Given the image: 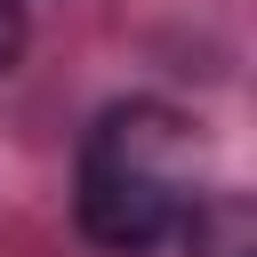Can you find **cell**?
Instances as JSON below:
<instances>
[{"instance_id":"cell-2","label":"cell","mask_w":257,"mask_h":257,"mask_svg":"<svg viewBox=\"0 0 257 257\" xmlns=\"http://www.w3.org/2000/svg\"><path fill=\"white\" fill-rule=\"evenodd\" d=\"M177 241H185V257H257V209H249V193L209 185V193L185 209Z\"/></svg>"},{"instance_id":"cell-3","label":"cell","mask_w":257,"mask_h":257,"mask_svg":"<svg viewBox=\"0 0 257 257\" xmlns=\"http://www.w3.org/2000/svg\"><path fill=\"white\" fill-rule=\"evenodd\" d=\"M24 56V0H0V72H16Z\"/></svg>"},{"instance_id":"cell-1","label":"cell","mask_w":257,"mask_h":257,"mask_svg":"<svg viewBox=\"0 0 257 257\" xmlns=\"http://www.w3.org/2000/svg\"><path fill=\"white\" fill-rule=\"evenodd\" d=\"M201 193H209L201 137L177 104L120 96L88 120L80 161H72V217L104 257H153L161 241H177Z\"/></svg>"}]
</instances>
